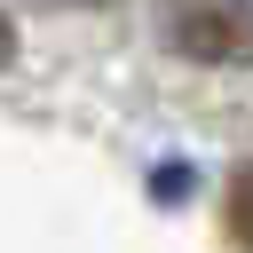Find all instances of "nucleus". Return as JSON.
<instances>
[{
	"label": "nucleus",
	"instance_id": "f257e3e1",
	"mask_svg": "<svg viewBox=\"0 0 253 253\" xmlns=\"http://www.w3.org/2000/svg\"><path fill=\"white\" fill-rule=\"evenodd\" d=\"M158 40L182 63H253V0H166Z\"/></svg>",
	"mask_w": 253,
	"mask_h": 253
},
{
	"label": "nucleus",
	"instance_id": "f03ea898",
	"mask_svg": "<svg viewBox=\"0 0 253 253\" xmlns=\"http://www.w3.org/2000/svg\"><path fill=\"white\" fill-rule=\"evenodd\" d=\"M221 229L253 253V166H237L229 174V198H221Z\"/></svg>",
	"mask_w": 253,
	"mask_h": 253
},
{
	"label": "nucleus",
	"instance_id": "7ed1b4c3",
	"mask_svg": "<svg viewBox=\"0 0 253 253\" xmlns=\"http://www.w3.org/2000/svg\"><path fill=\"white\" fill-rule=\"evenodd\" d=\"M8 55H16V24L0 16V71H8Z\"/></svg>",
	"mask_w": 253,
	"mask_h": 253
}]
</instances>
